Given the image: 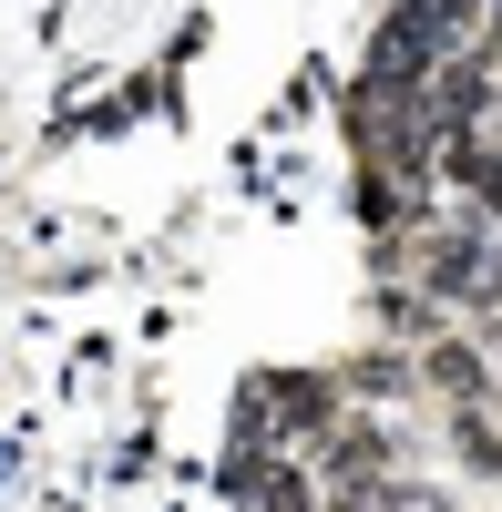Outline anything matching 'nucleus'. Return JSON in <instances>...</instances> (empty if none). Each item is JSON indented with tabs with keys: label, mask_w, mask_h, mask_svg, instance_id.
Returning <instances> with one entry per match:
<instances>
[]
</instances>
